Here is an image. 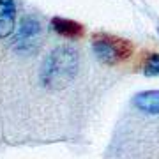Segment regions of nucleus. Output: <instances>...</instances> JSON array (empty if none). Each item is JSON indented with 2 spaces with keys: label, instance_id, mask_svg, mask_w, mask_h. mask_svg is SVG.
I'll return each instance as SVG.
<instances>
[{
  "label": "nucleus",
  "instance_id": "nucleus-6",
  "mask_svg": "<svg viewBox=\"0 0 159 159\" xmlns=\"http://www.w3.org/2000/svg\"><path fill=\"white\" fill-rule=\"evenodd\" d=\"M133 104L143 113L159 115V90L140 92L133 97Z\"/></svg>",
  "mask_w": 159,
  "mask_h": 159
},
{
  "label": "nucleus",
  "instance_id": "nucleus-8",
  "mask_svg": "<svg viewBox=\"0 0 159 159\" xmlns=\"http://www.w3.org/2000/svg\"><path fill=\"white\" fill-rule=\"evenodd\" d=\"M157 34H159V27H157Z\"/></svg>",
  "mask_w": 159,
  "mask_h": 159
},
{
  "label": "nucleus",
  "instance_id": "nucleus-5",
  "mask_svg": "<svg viewBox=\"0 0 159 159\" xmlns=\"http://www.w3.org/2000/svg\"><path fill=\"white\" fill-rule=\"evenodd\" d=\"M16 29V4L14 0H0V39L11 37Z\"/></svg>",
  "mask_w": 159,
  "mask_h": 159
},
{
  "label": "nucleus",
  "instance_id": "nucleus-2",
  "mask_svg": "<svg viewBox=\"0 0 159 159\" xmlns=\"http://www.w3.org/2000/svg\"><path fill=\"white\" fill-rule=\"evenodd\" d=\"M92 51L101 64L117 66L119 62H124L133 55V44L127 39L99 32L92 35Z\"/></svg>",
  "mask_w": 159,
  "mask_h": 159
},
{
  "label": "nucleus",
  "instance_id": "nucleus-4",
  "mask_svg": "<svg viewBox=\"0 0 159 159\" xmlns=\"http://www.w3.org/2000/svg\"><path fill=\"white\" fill-rule=\"evenodd\" d=\"M50 27L55 34L62 35V37H67V39H80L83 35V32H85V27L81 23L74 21V20H69V18H62V16L51 18Z\"/></svg>",
  "mask_w": 159,
  "mask_h": 159
},
{
  "label": "nucleus",
  "instance_id": "nucleus-3",
  "mask_svg": "<svg viewBox=\"0 0 159 159\" xmlns=\"http://www.w3.org/2000/svg\"><path fill=\"white\" fill-rule=\"evenodd\" d=\"M43 39V27L35 16H23L14 37H12V48L18 53L30 55L34 53L41 44Z\"/></svg>",
  "mask_w": 159,
  "mask_h": 159
},
{
  "label": "nucleus",
  "instance_id": "nucleus-1",
  "mask_svg": "<svg viewBox=\"0 0 159 159\" xmlns=\"http://www.w3.org/2000/svg\"><path fill=\"white\" fill-rule=\"evenodd\" d=\"M80 67V55L69 44L57 46L44 58L41 66V85L48 90H62L76 78Z\"/></svg>",
  "mask_w": 159,
  "mask_h": 159
},
{
  "label": "nucleus",
  "instance_id": "nucleus-7",
  "mask_svg": "<svg viewBox=\"0 0 159 159\" xmlns=\"http://www.w3.org/2000/svg\"><path fill=\"white\" fill-rule=\"evenodd\" d=\"M143 74L148 78L159 76V53H148L143 62Z\"/></svg>",
  "mask_w": 159,
  "mask_h": 159
}]
</instances>
